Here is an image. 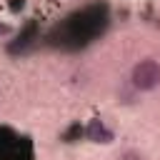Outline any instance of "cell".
Wrapping results in <instances>:
<instances>
[{"instance_id":"cell-1","label":"cell","mask_w":160,"mask_h":160,"mask_svg":"<svg viewBox=\"0 0 160 160\" xmlns=\"http://www.w3.org/2000/svg\"><path fill=\"white\" fill-rule=\"evenodd\" d=\"M105 22V10L100 8H85L82 12H78L75 18L68 20V35L75 42H88Z\"/></svg>"},{"instance_id":"cell-2","label":"cell","mask_w":160,"mask_h":160,"mask_svg":"<svg viewBox=\"0 0 160 160\" xmlns=\"http://www.w3.org/2000/svg\"><path fill=\"white\" fill-rule=\"evenodd\" d=\"M0 160H32V145L12 130H0Z\"/></svg>"},{"instance_id":"cell-3","label":"cell","mask_w":160,"mask_h":160,"mask_svg":"<svg viewBox=\"0 0 160 160\" xmlns=\"http://www.w3.org/2000/svg\"><path fill=\"white\" fill-rule=\"evenodd\" d=\"M132 85L138 90H152L155 85H160V65L155 60L138 62L132 70Z\"/></svg>"}]
</instances>
